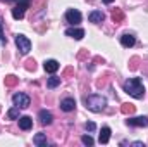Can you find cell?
Segmentation results:
<instances>
[{
  "label": "cell",
  "instance_id": "3957f363",
  "mask_svg": "<svg viewBox=\"0 0 148 147\" xmlns=\"http://www.w3.org/2000/svg\"><path fill=\"white\" fill-rule=\"evenodd\" d=\"M29 7V0H19V3L12 9V17L14 19H23L24 17V12H26V9Z\"/></svg>",
  "mask_w": 148,
  "mask_h": 147
},
{
  "label": "cell",
  "instance_id": "8992f818",
  "mask_svg": "<svg viewBox=\"0 0 148 147\" xmlns=\"http://www.w3.org/2000/svg\"><path fill=\"white\" fill-rule=\"evenodd\" d=\"M66 19L71 24H77V23H81V12L76 10V9H71V10L66 12Z\"/></svg>",
  "mask_w": 148,
  "mask_h": 147
},
{
  "label": "cell",
  "instance_id": "484cf974",
  "mask_svg": "<svg viewBox=\"0 0 148 147\" xmlns=\"http://www.w3.org/2000/svg\"><path fill=\"white\" fill-rule=\"evenodd\" d=\"M133 146L134 147H145V144L143 142H133Z\"/></svg>",
  "mask_w": 148,
  "mask_h": 147
},
{
  "label": "cell",
  "instance_id": "d4e9b609",
  "mask_svg": "<svg viewBox=\"0 0 148 147\" xmlns=\"http://www.w3.org/2000/svg\"><path fill=\"white\" fill-rule=\"evenodd\" d=\"M0 42L5 43V37H3V33H2V19H0Z\"/></svg>",
  "mask_w": 148,
  "mask_h": 147
},
{
  "label": "cell",
  "instance_id": "ba28073f",
  "mask_svg": "<svg viewBox=\"0 0 148 147\" xmlns=\"http://www.w3.org/2000/svg\"><path fill=\"white\" fill-rule=\"evenodd\" d=\"M38 118H40V123H41V125H50V123L53 121L52 112H50V111H47V109H41V111H40Z\"/></svg>",
  "mask_w": 148,
  "mask_h": 147
},
{
  "label": "cell",
  "instance_id": "4316f807",
  "mask_svg": "<svg viewBox=\"0 0 148 147\" xmlns=\"http://www.w3.org/2000/svg\"><path fill=\"white\" fill-rule=\"evenodd\" d=\"M103 2H105V3H112V2H114V0H103Z\"/></svg>",
  "mask_w": 148,
  "mask_h": 147
},
{
  "label": "cell",
  "instance_id": "30bf717a",
  "mask_svg": "<svg viewBox=\"0 0 148 147\" xmlns=\"http://www.w3.org/2000/svg\"><path fill=\"white\" fill-rule=\"evenodd\" d=\"M43 68H45V71H47V73H55V71L60 68V64H59L55 59H50V61H45Z\"/></svg>",
  "mask_w": 148,
  "mask_h": 147
},
{
  "label": "cell",
  "instance_id": "e0dca14e",
  "mask_svg": "<svg viewBox=\"0 0 148 147\" xmlns=\"http://www.w3.org/2000/svg\"><path fill=\"white\" fill-rule=\"evenodd\" d=\"M33 142H35L36 146H47V137H45L43 133H36L35 139H33Z\"/></svg>",
  "mask_w": 148,
  "mask_h": 147
},
{
  "label": "cell",
  "instance_id": "ac0fdd59",
  "mask_svg": "<svg viewBox=\"0 0 148 147\" xmlns=\"http://www.w3.org/2000/svg\"><path fill=\"white\" fill-rule=\"evenodd\" d=\"M60 85V78H57V76H52V78H48V81H47V87L48 88H55V87H59Z\"/></svg>",
  "mask_w": 148,
  "mask_h": 147
},
{
  "label": "cell",
  "instance_id": "7c38bea8",
  "mask_svg": "<svg viewBox=\"0 0 148 147\" xmlns=\"http://www.w3.org/2000/svg\"><path fill=\"white\" fill-rule=\"evenodd\" d=\"M88 19H90V23H103L105 14H103V12H100V10H93V12H90Z\"/></svg>",
  "mask_w": 148,
  "mask_h": 147
},
{
  "label": "cell",
  "instance_id": "2e32d148",
  "mask_svg": "<svg viewBox=\"0 0 148 147\" xmlns=\"http://www.w3.org/2000/svg\"><path fill=\"white\" fill-rule=\"evenodd\" d=\"M112 19H114V23H121V21L124 19V12H122L121 9H115V10L112 12Z\"/></svg>",
  "mask_w": 148,
  "mask_h": 147
},
{
  "label": "cell",
  "instance_id": "5b68a950",
  "mask_svg": "<svg viewBox=\"0 0 148 147\" xmlns=\"http://www.w3.org/2000/svg\"><path fill=\"white\" fill-rule=\"evenodd\" d=\"M12 101H14V104H16L17 107H28L29 102H31L26 94H16V95L12 97Z\"/></svg>",
  "mask_w": 148,
  "mask_h": 147
},
{
  "label": "cell",
  "instance_id": "52a82bcc",
  "mask_svg": "<svg viewBox=\"0 0 148 147\" xmlns=\"http://www.w3.org/2000/svg\"><path fill=\"white\" fill-rule=\"evenodd\" d=\"M129 126H148V118L147 116H138V118H129L126 119Z\"/></svg>",
  "mask_w": 148,
  "mask_h": 147
},
{
  "label": "cell",
  "instance_id": "83f0119b",
  "mask_svg": "<svg viewBox=\"0 0 148 147\" xmlns=\"http://www.w3.org/2000/svg\"><path fill=\"white\" fill-rule=\"evenodd\" d=\"M7 2H10V0H7Z\"/></svg>",
  "mask_w": 148,
  "mask_h": 147
},
{
  "label": "cell",
  "instance_id": "4fadbf2b",
  "mask_svg": "<svg viewBox=\"0 0 148 147\" xmlns=\"http://www.w3.org/2000/svg\"><path fill=\"white\" fill-rule=\"evenodd\" d=\"M134 42H136L134 35H129V33H126V35H122V37H121V43H122V47H126V49L133 47V45H134Z\"/></svg>",
  "mask_w": 148,
  "mask_h": 147
},
{
  "label": "cell",
  "instance_id": "9a60e30c",
  "mask_svg": "<svg viewBox=\"0 0 148 147\" xmlns=\"http://www.w3.org/2000/svg\"><path fill=\"white\" fill-rule=\"evenodd\" d=\"M98 140H100V144H107V142L110 140V128H109V126H103V128H102Z\"/></svg>",
  "mask_w": 148,
  "mask_h": 147
},
{
  "label": "cell",
  "instance_id": "d6986e66",
  "mask_svg": "<svg viewBox=\"0 0 148 147\" xmlns=\"http://www.w3.org/2000/svg\"><path fill=\"white\" fill-rule=\"evenodd\" d=\"M7 116H9V119H17V118H19V107L16 106V107L9 109V112H7Z\"/></svg>",
  "mask_w": 148,
  "mask_h": 147
},
{
  "label": "cell",
  "instance_id": "7a4b0ae2",
  "mask_svg": "<svg viewBox=\"0 0 148 147\" xmlns=\"http://www.w3.org/2000/svg\"><path fill=\"white\" fill-rule=\"evenodd\" d=\"M86 107L90 111H93V112H100V111L105 109V104H107V101L102 97V95H97V94H93V95H90V97H86Z\"/></svg>",
  "mask_w": 148,
  "mask_h": 147
},
{
  "label": "cell",
  "instance_id": "ffe728a7",
  "mask_svg": "<svg viewBox=\"0 0 148 147\" xmlns=\"http://www.w3.org/2000/svg\"><path fill=\"white\" fill-rule=\"evenodd\" d=\"M16 83H17V78H16V76H12V74H9V76L5 78V85H7V87H14Z\"/></svg>",
  "mask_w": 148,
  "mask_h": 147
},
{
  "label": "cell",
  "instance_id": "8fae6325",
  "mask_svg": "<svg viewBox=\"0 0 148 147\" xmlns=\"http://www.w3.org/2000/svg\"><path fill=\"white\" fill-rule=\"evenodd\" d=\"M66 35L74 38V40H81V38L84 37V31L81 28H69V30H66Z\"/></svg>",
  "mask_w": 148,
  "mask_h": 147
},
{
  "label": "cell",
  "instance_id": "6da1fadb",
  "mask_svg": "<svg viewBox=\"0 0 148 147\" xmlns=\"http://www.w3.org/2000/svg\"><path fill=\"white\" fill-rule=\"evenodd\" d=\"M124 92L129 94L134 99H143L145 97V87H143L140 78H131V80L124 81Z\"/></svg>",
  "mask_w": 148,
  "mask_h": 147
},
{
  "label": "cell",
  "instance_id": "cb8c5ba5",
  "mask_svg": "<svg viewBox=\"0 0 148 147\" xmlns=\"http://www.w3.org/2000/svg\"><path fill=\"white\" fill-rule=\"evenodd\" d=\"M26 69H28V71L35 69V61H28V62H26Z\"/></svg>",
  "mask_w": 148,
  "mask_h": 147
},
{
  "label": "cell",
  "instance_id": "603a6c76",
  "mask_svg": "<svg viewBox=\"0 0 148 147\" xmlns=\"http://www.w3.org/2000/svg\"><path fill=\"white\" fill-rule=\"evenodd\" d=\"M84 128H86V130H88V132H93V130H95V128H97V125H95V123H93V121H88V123H86V125H84Z\"/></svg>",
  "mask_w": 148,
  "mask_h": 147
},
{
  "label": "cell",
  "instance_id": "44dd1931",
  "mask_svg": "<svg viewBox=\"0 0 148 147\" xmlns=\"http://www.w3.org/2000/svg\"><path fill=\"white\" fill-rule=\"evenodd\" d=\"M122 112H124V114L134 112V106H133V104H122Z\"/></svg>",
  "mask_w": 148,
  "mask_h": 147
},
{
  "label": "cell",
  "instance_id": "7402d4cb",
  "mask_svg": "<svg viewBox=\"0 0 148 147\" xmlns=\"http://www.w3.org/2000/svg\"><path fill=\"white\" fill-rule=\"evenodd\" d=\"M81 142L84 144V146H93L95 142H93V139L90 137V135H83V139H81Z\"/></svg>",
  "mask_w": 148,
  "mask_h": 147
},
{
  "label": "cell",
  "instance_id": "277c9868",
  "mask_svg": "<svg viewBox=\"0 0 148 147\" xmlns=\"http://www.w3.org/2000/svg\"><path fill=\"white\" fill-rule=\"evenodd\" d=\"M16 45H17L19 52H21V54H24V55L31 50V42L24 37V35H16Z\"/></svg>",
  "mask_w": 148,
  "mask_h": 147
},
{
  "label": "cell",
  "instance_id": "9c48e42d",
  "mask_svg": "<svg viewBox=\"0 0 148 147\" xmlns=\"http://www.w3.org/2000/svg\"><path fill=\"white\" fill-rule=\"evenodd\" d=\"M74 107H76V101H74V99H71V97H67V99H64V101L60 102V109L66 111V112H71V111H74Z\"/></svg>",
  "mask_w": 148,
  "mask_h": 147
},
{
  "label": "cell",
  "instance_id": "5bb4252c",
  "mask_svg": "<svg viewBox=\"0 0 148 147\" xmlns=\"http://www.w3.org/2000/svg\"><path fill=\"white\" fill-rule=\"evenodd\" d=\"M33 126V119L29 116H21L19 118V128L21 130H29Z\"/></svg>",
  "mask_w": 148,
  "mask_h": 147
}]
</instances>
